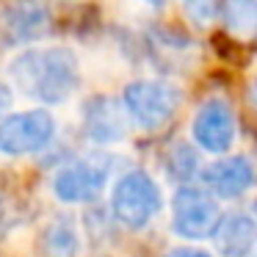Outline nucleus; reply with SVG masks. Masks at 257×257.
Segmentation results:
<instances>
[{"mask_svg":"<svg viewBox=\"0 0 257 257\" xmlns=\"http://www.w3.org/2000/svg\"><path fill=\"white\" fill-rule=\"evenodd\" d=\"M14 86L23 94L47 105H61L80 83L78 58L67 47H34L20 53L9 67Z\"/></svg>","mask_w":257,"mask_h":257,"instance_id":"nucleus-1","label":"nucleus"},{"mask_svg":"<svg viewBox=\"0 0 257 257\" xmlns=\"http://www.w3.org/2000/svg\"><path fill=\"white\" fill-rule=\"evenodd\" d=\"M111 155L108 152H86V155L69 161L53 177V191L67 205H86L94 202L105 191L111 177Z\"/></svg>","mask_w":257,"mask_h":257,"instance_id":"nucleus-2","label":"nucleus"},{"mask_svg":"<svg viewBox=\"0 0 257 257\" xmlns=\"http://www.w3.org/2000/svg\"><path fill=\"white\" fill-rule=\"evenodd\" d=\"M124 111L139 127L161 130L183 105V91L169 80H133L124 89Z\"/></svg>","mask_w":257,"mask_h":257,"instance_id":"nucleus-3","label":"nucleus"},{"mask_svg":"<svg viewBox=\"0 0 257 257\" xmlns=\"http://www.w3.org/2000/svg\"><path fill=\"white\" fill-rule=\"evenodd\" d=\"M161 188L147 172L136 169L116 180L111 191V210L119 224L130 229H141L161 210Z\"/></svg>","mask_w":257,"mask_h":257,"instance_id":"nucleus-4","label":"nucleus"},{"mask_svg":"<svg viewBox=\"0 0 257 257\" xmlns=\"http://www.w3.org/2000/svg\"><path fill=\"white\" fill-rule=\"evenodd\" d=\"M221 207L218 199L205 188L196 185H180L172 196V227L180 238L202 240L213 238L221 224Z\"/></svg>","mask_w":257,"mask_h":257,"instance_id":"nucleus-5","label":"nucleus"},{"mask_svg":"<svg viewBox=\"0 0 257 257\" xmlns=\"http://www.w3.org/2000/svg\"><path fill=\"white\" fill-rule=\"evenodd\" d=\"M53 139H56V119L47 108H31L0 119V152L6 155L39 152Z\"/></svg>","mask_w":257,"mask_h":257,"instance_id":"nucleus-6","label":"nucleus"},{"mask_svg":"<svg viewBox=\"0 0 257 257\" xmlns=\"http://www.w3.org/2000/svg\"><path fill=\"white\" fill-rule=\"evenodd\" d=\"M235 133H238L235 111L229 108L227 100L213 97V100L202 102V108L194 116V141L202 150L213 152V155H224L232 147Z\"/></svg>","mask_w":257,"mask_h":257,"instance_id":"nucleus-7","label":"nucleus"},{"mask_svg":"<svg viewBox=\"0 0 257 257\" xmlns=\"http://www.w3.org/2000/svg\"><path fill=\"white\" fill-rule=\"evenodd\" d=\"M205 191H210L216 199H235L243 196L254 185V166L243 155H229L202 169Z\"/></svg>","mask_w":257,"mask_h":257,"instance_id":"nucleus-8","label":"nucleus"},{"mask_svg":"<svg viewBox=\"0 0 257 257\" xmlns=\"http://www.w3.org/2000/svg\"><path fill=\"white\" fill-rule=\"evenodd\" d=\"M86 119V133L89 139H94L97 144H113L124 136V116H122V108L116 102L105 100H91L83 111Z\"/></svg>","mask_w":257,"mask_h":257,"instance_id":"nucleus-9","label":"nucleus"},{"mask_svg":"<svg viewBox=\"0 0 257 257\" xmlns=\"http://www.w3.org/2000/svg\"><path fill=\"white\" fill-rule=\"evenodd\" d=\"M213 238H216V246L224 257H243L257 240V227L249 216L235 213V216L221 218Z\"/></svg>","mask_w":257,"mask_h":257,"instance_id":"nucleus-10","label":"nucleus"},{"mask_svg":"<svg viewBox=\"0 0 257 257\" xmlns=\"http://www.w3.org/2000/svg\"><path fill=\"white\" fill-rule=\"evenodd\" d=\"M6 28L12 39H39L47 31V12L39 0H14L6 9Z\"/></svg>","mask_w":257,"mask_h":257,"instance_id":"nucleus-11","label":"nucleus"},{"mask_svg":"<svg viewBox=\"0 0 257 257\" xmlns=\"http://www.w3.org/2000/svg\"><path fill=\"white\" fill-rule=\"evenodd\" d=\"M42 249L47 257H78L80 254V235L69 218H56L47 224L42 235Z\"/></svg>","mask_w":257,"mask_h":257,"instance_id":"nucleus-12","label":"nucleus"},{"mask_svg":"<svg viewBox=\"0 0 257 257\" xmlns=\"http://www.w3.org/2000/svg\"><path fill=\"white\" fill-rule=\"evenodd\" d=\"M224 25L238 39H257V0H221Z\"/></svg>","mask_w":257,"mask_h":257,"instance_id":"nucleus-13","label":"nucleus"},{"mask_svg":"<svg viewBox=\"0 0 257 257\" xmlns=\"http://www.w3.org/2000/svg\"><path fill=\"white\" fill-rule=\"evenodd\" d=\"M196 166H199V161H196V152L191 150L188 144H177L172 152V158H169V169H172V174L177 180H191L196 174Z\"/></svg>","mask_w":257,"mask_h":257,"instance_id":"nucleus-14","label":"nucleus"},{"mask_svg":"<svg viewBox=\"0 0 257 257\" xmlns=\"http://www.w3.org/2000/svg\"><path fill=\"white\" fill-rule=\"evenodd\" d=\"M163 257H213V254H210V251H205V249H191V246H180V249L166 251Z\"/></svg>","mask_w":257,"mask_h":257,"instance_id":"nucleus-15","label":"nucleus"},{"mask_svg":"<svg viewBox=\"0 0 257 257\" xmlns=\"http://www.w3.org/2000/svg\"><path fill=\"white\" fill-rule=\"evenodd\" d=\"M185 6L194 14H199V17H207L213 12V0H185Z\"/></svg>","mask_w":257,"mask_h":257,"instance_id":"nucleus-16","label":"nucleus"},{"mask_svg":"<svg viewBox=\"0 0 257 257\" xmlns=\"http://www.w3.org/2000/svg\"><path fill=\"white\" fill-rule=\"evenodd\" d=\"M12 102H14V94H12V89H9L6 83H0V119H3V113L12 108Z\"/></svg>","mask_w":257,"mask_h":257,"instance_id":"nucleus-17","label":"nucleus"},{"mask_svg":"<svg viewBox=\"0 0 257 257\" xmlns=\"http://www.w3.org/2000/svg\"><path fill=\"white\" fill-rule=\"evenodd\" d=\"M249 97H251V102H254V108H257V78L251 80V89H249Z\"/></svg>","mask_w":257,"mask_h":257,"instance_id":"nucleus-18","label":"nucleus"},{"mask_svg":"<svg viewBox=\"0 0 257 257\" xmlns=\"http://www.w3.org/2000/svg\"><path fill=\"white\" fill-rule=\"evenodd\" d=\"M144 3H150V6H161L163 0H144Z\"/></svg>","mask_w":257,"mask_h":257,"instance_id":"nucleus-19","label":"nucleus"}]
</instances>
